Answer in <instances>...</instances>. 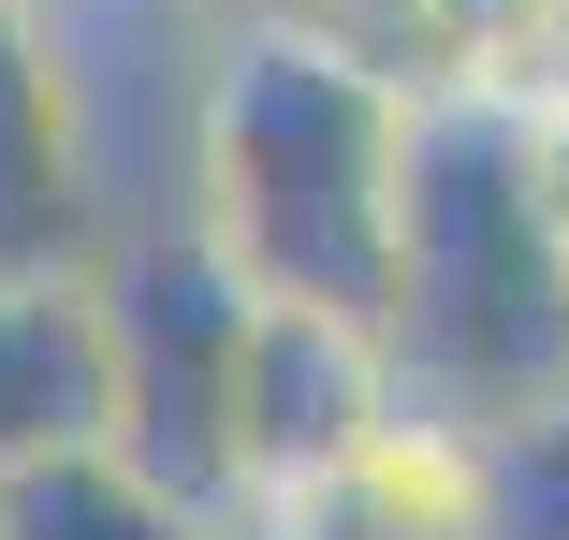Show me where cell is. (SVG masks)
<instances>
[{
  "instance_id": "cell-1",
  "label": "cell",
  "mask_w": 569,
  "mask_h": 540,
  "mask_svg": "<svg viewBox=\"0 0 569 540\" xmlns=\"http://www.w3.org/2000/svg\"><path fill=\"white\" fill-rule=\"evenodd\" d=\"M395 394L438 439H497L569 394V190L540 161L526 88H423L409 102V204H395Z\"/></svg>"
},
{
  "instance_id": "cell-2",
  "label": "cell",
  "mask_w": 569,
  "mask_h": 540,
  "mask_svg": "<svg viewBox=\"0 0 569 540\" xmlns=\"http://www.w3.org/2000/svg\"><path fill=\"white\" fill-rule=\"evenodd\" d=\"M409 73L351 30H249L190 132V220L234 249L263 307L395 321V204H409Z\"/></svg>"
},
{
  "instance_id": "cell-3",
  "label": "cell",
  "mask_w": 569,
  "mask_h": 540,
  "mask_svg": "<svg viewBox=\"0 0 569 540\" xmlns=\"http://www.w3.org/2000/svg\"><path fill=\"white\" fill-rule=\"evenodd\" d=\"M102 321H118V453L190 511H234L249 497V337H263V292L234 278V249L204 220L118 234Z\"/></svg>"
},
{
  "instance_id": "cell-4",
  "label": "cell",
  "mask_w": 569,
  "mask_h": 540,
  "mask_svg": "<svg viewBox=\"0 0 569 540\" xmlns=\"http://www.w3.org/2000/svg\"><path fill=\"white\" fill-rule=\"evenodd\" d=\"M395 423H409V394H395V337L380 321L263 307V337H249V497H292L321 468H351Z\"/></svg>"
},
{
  "instance_id": "cell-5",
  "label": "cell",
  "mask_w": 569,
  "mask_h": 540,
  "mask_svg": "<svg viewBox=\"0 0 569 540\" xmlns=\"http://www.w3.org/2000/svg\"><path fill=\"white\" fill-rule=\"evenodd\" d=\"M102 204L73 161V88L30 0H0V278H102Z\"/></svg>"
},
{
  "instance_id": "cell-6",
  "label": "cell",
  "mask_w": 569,
  "mask_h": 540,
  "mask_svg": "<svg viewBox=\"0 0 569 540\" xmlns=\"http://www.w3.org/2000/svg\"><path fill=\"white\" fill-rule=\"evenodd\" d=\"M118 439V321L102 278H0V482Z\"/></svg>"
},
{
  "instance_id": "cell-7",
  "label": "cell",
  "mask_w": 569,
  "mask_h": 540,
  "mask_svg": "<svg viewBox=\"0 0 569 540\" xmlns=\"http://www.w3.org/2000/svg\"><path fill=\"white\" fill-rule=\"evenodd\" d=\"M292 540H482V439H438V423H395L351 468H321L278 497Z\"/></svg>"
},
{
  "instance_id": "cell-8",
  "label": "cell",
  "mask_w": 569,
  "mask_h": 540,
  "mask_svg": "<svg viewBox=\"0 0 569 540\" xmlns=\"http://www.w3.org/2000/svg\"><path fill=\"white\" fill-rule=\"evenodd\" d=\"M0 540H204V511L161 497L118 439H88V453H44L0 482Z\"/></svg>"
},
{
  "instance_id": "cell-9",
  "label": "cell",
  "mask_w": 569,
  "mask_h": 540,
  "mask_svg": "<svg viewBox=\"0 0 569 540\" xmlns=\"http://www.w3.org/2000/svg\"><path fill=\"white\" fill-rule=\"evenodd\" d=\"M482 540H569V394L482 439Z\"/></svg>"
},
{
  "instance_id": "cell-10",
  "label": "cell",
  "mask_w": 569,
  "mask_h": 540,
  "mask_svg": "<svg viewBox=\"0 0 569 540\" xmlns=\"http://www.w3.org/2000/svg\"><path fill=\"white\" fill-rule=\"evenodd\" d=\"M204 540H292V526H278V497H234V511H204Z\"/></svg>"
},
{
  "instance_id": "cell-11",
  "label": "cell",
  "mask_w": 569,
  "mask_h": 540,
  "mask_svg": "<svg viewBox=\"0 0 569 540\" xmlns=\"http://www.w3.org/2000/svg\"><path fill=\"white\" fill-rule=\"evenodd\" d=\"M540 161H555V190H569V73L540 88Z\"/></svg>"
}]
</instances>
